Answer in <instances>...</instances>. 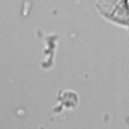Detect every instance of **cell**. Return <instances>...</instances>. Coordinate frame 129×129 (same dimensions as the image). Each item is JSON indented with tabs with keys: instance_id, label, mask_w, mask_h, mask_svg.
<instances>
[{
	"instance_id": "cell-1",
	"label": "cell",
	"mask_w": 129,
	"mask_h": 129,
	"mask_svg": "<svg viewBox=\"0 0 129 129\" xmlns=\"http://www.w3.org/2000/svg\"><path fill=\"white\" fill-rule=\"evenodd\" d=\"M98 7L102 10H105L106 13L111 10H117L118 16L129 15V0H99ZM114 11L110 12V14Z\"/></svg>"
}]
</instances>
